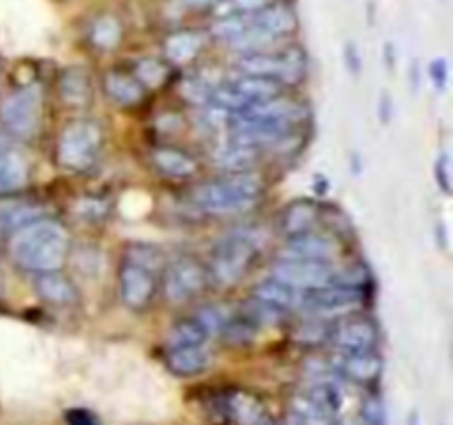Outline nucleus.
Here are the masks:
<instances>
[{
  "mask_svg": "<svg viewBox=\"0 0 453 425\" xmlns=\"http://www.w3.org/2000/svg\"><path fill=\"white\" fill-rule=\"evenodd\" d=\"M69 252V235L58 221L34 220L13 233L12 257L31 273L58 270Z\"/></svg>",
  "mask_w": 453,
  "mask_h": 425,
  "instance_id": "nucleus-1",
  "label": "nucleus"
},
{
  "mask_svg": "<svg viewBox=\"0 0 453 425\" xmlns=\"http://www.w3.org/2000/svg\"><path fill=\"white\" fill-rule=\"evenodd\" d=\"M261 180L252 173H234L230 177L208 182L195 190V202L211 212H234L250 208L261 197Z\"/></svg>",
  "mask_w": 453,
  "mask_h": 425,
  "instance_id": "nucleus-2",
  "label": "nucleus"
},
{
  "mask_svg": "<svg viewBox=\"0 0 453 425\" xmlns=\"http://www.w3.org/2000/svg\"><path fill=\"white\" fill-rule=\"evenodd\" d=\"M257 252V239L250 233H233L217 243L212 252L211 273L219 286H233L246 274Z\"/></svg>",
  "mask_w": 453,
  "mask_h": 425,
  "instance_id": "nucleus-3",
  "label": "nucleus"
},
{
  "mask_svg": "<svg viewBox=\"0 0 453 425\" xmlns=\"http://www.w3.org/2000/svg\"><path fill=\"white\" fill-rule=\"evenodd\" d=\"M102 144V131L88 120L71 122L58 140V159L69 171H87L97 158Z\"/></svg>",
  "mask_w": 453,
  "mask_h": 425,
  "instance_id": "nucleus-4",
  "label": "nucleus"
},
{
  "mask_svg": "<svg viewBox=\"0 0 453 425\" xmlns=\"http://www.w3.org/2000/svg\"><path fill=\"white\" fill-rule=\"evenodd\" d=\"M42 118V91L38 84H27L9 93L0 104V120L4 128L18 137H29L38 131Z\"/></svg>",
  "mask_w": 453,
  "mask_h": 425,
  "instance_id": "nucleus-5",
  "label": "nucleus"
},
{
  "mask_svg": "<svg viewBox=\"0 0 453 425\" xmlns=\"http://www.w3.org/2000/svg\"><path fill=\"white\" fill-rule=\"evenodd\" d=\"M237 66L242 69V73L264 75V78L295 82V80H299L301 75H303L305 58L299 49H290V51L281 53V56L255 51L243 53V56L239 58Z\"/></svg>",
  "mask_w": 453,
  "mask_h": 425,
  "instance_id": "nucleus-6",
  "label": "nucleus"
},
{
  "mask_svg": "<svg viewBox=\"0 0 453 425\" xmlns=\"http://www.w3.org/2000/svg\"><path fill=\"white\" fill-rule=\"evenodd\" d=\"M273 277L296 290H317L334 282V268L327 259H283L274 264Z\"/></svg>",
  "mask_w": 453,
  "mask_h": 425,
  "instance_id": "nucleus-7",
  "label": "nucleus"
},
{
  "mask_svg": "<svg viewBox=\"0 0 453 425\" xmlns=\"http://www.w3.org/2000/svg\"><path fill=\"white\" fill-rule=\"evenodd\" d=\"M203 286H206V270L190 257L171 264V268L166 270V279H164V292H166L168 301H175V304L197 297Z\"/></svg>",
  "mask_w": 453,
  "mask_h": 425,
  "instance_id": "nucleus-8",
  "label": "nucleus"
},
{
  "mask_svg": "<svg viewBox=\"0 0 453 425\" xmlns=\"http://www.w3.org/2000/svg\"><path fill=\"white\" fill-rule=\"evenodd\" d=\"M155 292V274L149 266L137 261H127L119 270V295L128 308H144L149 305Z\"/></svg>",
  "mask_w": 453,
  "mask_h": 425,
  "instance_id": "nucleus-9",
  "label": "nucleus"
},
{
  "mask_svg": "<svg viewBox=\"0 0 453 425\" xmlns=\"http://www.w3.org/2000/svg\"><path fill=\"white\" fill-rule=\"evenodd\" d=\"M303 299L317 313H343V310L361 304L365 299V292L361 290V286H345V283L332 282L317 290H310V295Z\"/></svg>",
  "mask_w": 453,
  "mask_h": 425,
  "instance_id": "nucleus-10",
  "label": "nucleus"
},
{
  "mask_svg": "<svg viewBox=\"0 0 453 425\" xmlns=\"http://www.w3.org/2000/svg\"><path fill=\"white\" fill-rule=\"evenodd\" d=\"M332 366L339 375L357 381V383H370L379 379L383 372V361L372 350H358V352H343L332 359Z\"/></svg>",
  "mask_w": 453,
  "mask_h": 425,
  "instance_id": "nucleus-11",
  "label": "nucleus"
},
{
  "mask_svg": "<svg viewBox=\"0 0 453 425\" xmlns=\"http://www.w3.org/2000/svg\"><path fill=\"white\" fill-rule=\"evenodd\" d=\"M327 336L343 352H358V350L374 348L376 328L367 319H352V321L339 323Z\"/></svg>",
  "mask_w": 453,
  "mask_h": 425,
  "instance_id": "nucleus-12",
  "label": "nucleus"
},
{
  "mask_svg": "<svg viewBox=\"0 0 453 425\" xmlns=\"http://www.w3.org/2000/svg\"><path fill=\"white\" fill-rule=\"evenodd\" d=\"M257 155H259V151L255 144L233 140L228 144H221L212 153V159H215L217 166L228 173H248V168L257 162Z\"/></svg>",
  "mask_w": 453,
  "mask_h": 425,
  "instance_id": "nucleus-13",
  "label": "nucleus"
},
{
  "mask_svg": "<svg viewBox=\"0 0 453 425\" xmlns=\"http://www.w3.org/2000/svg\"><path fill=\"white\" fill-rule=\"evenodd\" d=\"M332 255H334V243L312 233L295 235V239H290L283 251V259H330Z\"/></svg>",
  "mask_w": 453,
  "mask_h": 425,
  "instance_id": "nucleus-14",
  "label": "nucleus"
},
{
  "mask_svg": "<svg viewBox=\"0 0 453 425\" xmlns=\"http://www.w3.org/2000/svg\"><path fill=\"white\" fill-rule=\"evenodd\" d=\"M228 414L237 425H277L261 401L246 392H237L228 398Z\"/></svg>",
  "mask_w": 453,
  "mask_h": 425,
  "instance_id": "nucleus-15",
  "label": "nucleus"
},
{
  "mask_svg": "<svg viewBox=\"0 0 453 425\" xmlns=\"http://www.w3.org/2000/svg\"><path fill=\"white\" fill-rule=\"evenodd\" d=\"M212 363V354L203 345H180L168 352V366L177 375H199Z\"/></svg>",
  "mask_w": 453,
  "mask_h": 425,
  "instance_id": "nucleus-16",
  "label": "nucleus"
},
{
  "mask_svg": "<svg viewBox=\"0 0 453 425\" xmlns=\"http://www.w3.org/2000/svg\"><path fill=\"white\" fill-rule=\"evenodd\" d=\"M230 89L248 102V106L257 104V102L270 100V97L279 96V80L264 78V75H250L242 73L230 82Z\"/></svg>",
  "mask_w": 453,
  "mask_h": 425,
  "instance_id": "nucleus-17",
  "label": "nucleus"
},
{
  "mask_svg": "<svg viewBox=\"0 0 453 425\" xmlns=\"http://www.w3.org/2000/svg\"><path fill=\"white\" fill-rule=\"evenodd\" d=\"M255 299L264 301V304L274 305L279 310H292L299 308L303 304V295L296 288L288 286V283L279 282V279H265L255 288Z\"/></svg>",
  "mask_w": 453,
  "mask_h": 425,
  "instance_id": "nucleus-18",
  "label": "nucleus"
},
{
  "mask_svg": "<svg viewBox=\"0 0 453 425\" xmlns=\"http://www.w3.org/2000/svg\"><path fill=\"white\" fill-rule=\"evenodd\" d=\"M35 288H38V295L42 297L49 304H73L78 301V290H75L73 283L66 277H62L58 270H49V273H40L35 279Z\"/></svg>",
  "mask_w": 453,
  "mask_h": 425,
  "instance_id": "nucleus-19",
  "label": "nucleus"
},
{
  "mask_svg": "<svg viewBox=\"0 0 453 425\" xmlns=\"http://www.w3.org/2000/svg\"><path fill=\"white\" fill-rule=\"evenodd\" d=\"M305 397L319 407L326 416H330L332 421H336L343 412L345 406V397H343V390L330 379H321V381H314L312 385L308 388Z\"/></svg>",
  "mask_w": 453,
  "mask_h": 425,
  "instance_id": "nucleus-20",
  "label": "nucleus"
},
{
  "mask_svg": "<svg viewBox=\"0 0 453 425\" xmlns=\"http://www.w3.org/2000/svg\"><path fill=\"white\" fill-rule=\"evenodd\" d=\"M27 180V162L16 149L0 142V193L16 190Z\"/></svg>",
  "mask_w": 453,
  "mask_h": 425,
  "instance_id": "nucleus-21",
  "label": "nucleus"
},
{
  "mask_svg": "<svg viewBox=\"0 0 453 425\" xmlns=\"http://www.w3.org/2000/svg\"><path fill=\"white\" fill-rule=\"evenodd\" d=\"M252 18V25L259 27L261 31H265V34H270L273 38H277V35H283V34H290L292 29L296 27V16L290 12L288 7H283V4H270V7L261 9V12H257Z\"/></svg>",
  "mask_w": 453,
  "mask_h": 425,
  "instance_id": "nucleus-22",
  "label": "nucleus"
},
{
  "mask_svg": "<svg viewBox=\"0 0 453 425\" xmlns=\"http://www.w3.org/2000/svg\"><path fill=\"white\" fill-rule=\"evenodd\" d=\"M153 164L168 177H188L197 171V162L188 153L173 146H162L153 151Z\"/></svg>",
  "mask_w": 453,
  "mask_h": 425,
  "instance_id": "nucleus-23",
  "label": "nucleus"
},
{
  "mask_svg": "<svg viewBox=\"0 0 453 425\" xmlns=\"http://www.w3.org/2000/svg\"><path fill=\"white\" fill-rule=\"evenodd\" d=\"M202 44L203 35L197 34V31H180V34H173L166 40L164 49H166L168 60L175 62V65H186V62L197 56Z\"/></svg>",
  "mask_w": 453,
  "mask_h": 425,
  "instance_id": "nucleus-24",
  "label": "nucleus"
},
{
  "mask_svg": "<svg viewBox=\"0 0 453 425\" xmlns=\"http://www.w3.org/2000/svg\"><path fill=\"white\" fill-rule=\"evenodd\" d=\"M106 91L119 104H135V102L142 100L144 96V89L137 82L133 75L119 73V71H111L106 75Z\"/></svg>",
  "mask_w": 453,
  "mask_h": 425,
  "instance_id": "nucleus-25",
  "label": "nucleus"
},
{
  "mask_svg": "<svg viewBox=\"0 0 453 425\" xmlns=\"http://www.w3.org/2000/svg\"><path fill=\"white\" fill-rule=\"evenodd\" d=\"M211 335L212 332L208 330L206 323L199 317H193L173 328L171 335H168V344H171V348H180V345H203V341H208Z\"/></svg>",
  "mask_w": 453,
  "mask_h": 425,
  "instance_id": "nucleus-26",
  "label": "nucleus"
},
{
  "mask_svg": "<svg viewBox=\"0 0 453 425\" xmlns=\"http://www.w3.org/2000/svg\"><path fill=\"white\" fill-rule=\"evenodd\" d=\"M314 220H317V206L312 202H296L283 215V228L290 235L310 233Z\"/></svg>",
  "mask_w": 453,
  "mask_h": 425,
  "instance_id": "nucleus-27",
  "label": "nucleus"
},
{
  "mask_svg": "<svg viewBox=\"0 0 453 425\" xmlns=\"http://www.w3.org/2000/svg\"><path fill=\"white\" fill-rule=\"evenodd\" d=\"M288 423L290 425H334V421L330 416L323 414L308 397H299L292 403L290 416H288Z\"/></svg>",
  "mask_w": 453,
  "mask_h": 425,
  "instance_id": "nucleus-28",
  "label": "nucleus"
},
{
  "mask_svg": "<svg viewBox=\"0 0 453 425\" xmlns=\"http://www.w3.org/2000/svg\"><path fill=\"white\" fill-rule=\"evenodd\" d=\"M122 38V25H119L115 18L104 16V18H97L91 27V40L96 47L100 49H111L119 42Z\"/></svg>",
  "mask_w": 453,
  "mask_h": 425,
  "instance_id": "nucleus-29",
  "label": "nucleus"
},
{
  "mask_svg": "<svg viewBox=\"0 0 453 425\" xmlns=\"http://www.w3.org/2000/svg\"><path fill=\"white\" fill-rule=\"evenodd\" d=\"M166 66L162 65L159 60L155 58H146V60H140L135 66V75H137V82L144 84V87H159V84L166 80Z\"/></svg>",
  "mask_w": 453,
  "mask_h": 425,
  "instance_id": "nucleus-30",
  "label": "nucleus"
},
{
  "mask_svg": "<svg viewBox=\"0 0 453 425\" xmlns=\"http://www.w3.org/2000/svg\"><path fill=\"white\" fill-rule=\"evenodd\" d=\"M273 0H219V9L226 16H246V13H257L261 9L270 7Z\"/></svg>",
  "mask_w": 453,
  "mask_h": 425,
  "instance_id": "nucleus-31",
  "label": "nucleus"
},
{
  "mask_svg": "<svg viewBox=\"0 0 453 425\" xmlns=\"http://www.w3.org/2000/svg\"><path fill=\"white\" fill-rule=\"evenodd\" d=\"M184 96L188 97L190 102H195V104L199 106H206L211 104V97L212 93H215L217 87H212V84H208L206 80H199V78H193L188 80V82H184Z\"/></svg>",
  "mask_w": 453,
  "mask_h": 425,
  "instance_id": "nucleus-32",
  "label": "nucleus"
},
{
  "mask_svg": "<svg viewBox=\"0 0 453 425\" xmlns=\"http://www.w3.org/2000/svg\"><path fill=\"white\" fill-rule=\"evenodd\" d=\"M327 335H330V330H327L326 326H321V323H312V321L303 323V326L296 330V339L305 341V344H319V341Z\"/></svg>",
  "mask_w": 453,
  "mask_h": 425,
  "instance_id": "nucleus-33",
  "label": "nucleus"
},
{
  "mask_svg": "<svg viewBox=\"0 0 453 425\" xmlns=\"http://www.w3.org/2000/svg\"><path fill=\"white\" fill-rule=\"evenodd\" d=\"M429 75H432L434 84H436V89H445L447 87V80H449V65H447L445 58H436V60H432V65H429Z\"/></svg>",
  "mask_w": 453,
  "mask_h": 425,
  "instance_id": "nucleus-34",
  "label": "nucleus"
},
{
  "mask_svg": "<svg viewBox=\"0 0 453 425\" xmlns=\"http://www.w3.org/2000/svg\"><path fill=\"white\" fill-rule=\"evenodd\" d=\"M345 65L354 75H358V71H361V56H358V49L354 42L345 44Z\"/></svg>",
  "mask_w": 453,
  "mask_h": 425,
  "instance_id": "nucleus-35",
  "label": "nucleus"
},
{
  "mask_svg": "<svg viewBox=\"0 0 453 425\" xmlns=\"http://www.w3.org/2000/svg\"><path fill=\"white\" fill-rule=\"evenodd\" d=\"M436 177H438V182H441L442 190H445V193H449V159H447V155H442V158L438 159Z\"/></svg>",
  "mask_w": 453,
  "mask_h": 425,
  "instance_id": "nucleus-36",
  "label": "nucleus"
},
{
  "mask_svg": "<svg viewBox=\"0 0 453 425\" xmlns=\"http://www.w3.org/2000/svg\"><path fill=\"white\" fill-rule=\"evenodd\" d=\"M66 421H69V425H97L96 419L87 410L66 412Z\"/></svg>",
  "mask_w": 453,
  "mask_h": 425,
  "instance_id": "nucleus-37",
  "label": "nucleus"
},
{
  "mask_svg": "<svg viewBox=\"0 0 453 425\" xmlns=\"http://www.w3.org/2000/svg\"><path fill=\"white\" fill-rule=\"evenodd\" d=\"M219 3V0H184L186 7H193V9H203L208 7V4H215Z\"/></svg>",
  "mask_w": 453,
  "mask_h": 425,
  "instance_id": "nucleus-38",
  "label": "nucleus"
},
{
  "mask_svg": "<svg viewBox=\"0 0 453 425\" xmlns=\"http://www.w3.org/2000/svg\"><path fill=\"white\" fill-rule=\"evenodd\" d=\"M0 78H3V69H0Z\"/></svg>",
  "mask_w": 453,
  "mask_h": 425,
  "instance_id": "nucleus-39",
  "label": "nucleus"
}]
</instances>
